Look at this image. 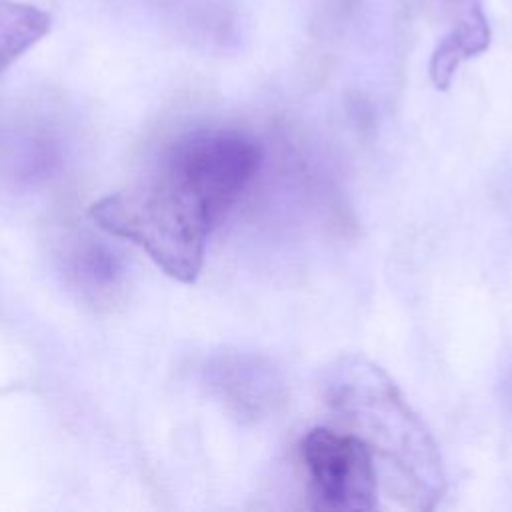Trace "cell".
<instances>
[{
	"instance_id": "cell-1",
	"label": "cell",
	"mask_w": 512,
	"mask_h": 512,
	"mask_svg": "<svg viewBox=\"0 0 512 512\" xmlns=\"http://www.w3.org/2000/svg\"><path fill=\"white\" fill-rule=\"evenodd\" d=\"M326 402L392 470V494L408 508L432 510L444 496L442 456L394 380L362 356L338 360L326 378Z\"/></svg>"
},
{
	"instance_id": "cell-2",
	"label": "cell",
	"mask_w": 512,
	"mask_h": 512,
	"mask_svg": "<svg viewBox=\"0 0 512 512\" xmlns=\"http://www.w3.org/2000/svg\"><path fill=\"white\" fill-rule=\"evenodd\" d=\"M90 218L106 234L142 248L166 276L184 284L200 276L208 236L222 222L196 188L164 166L144 184L96 200Z\"/></svg>"
},
{
	"instance_id": "cell-3",
	"label": "cell",
	"mask_w": 512,
	"mask_h": 512,
	"mask_svg": "<svg viewBox=\"0 0 512 512\" xmlns=\"http://www.w3.org/2000/svg\"><path fill=\"white\" fill-rule=\"evenodd\" d=\"M260 146L246 134L224 128L192 130L176 138L160 166L196 188L220 220L238 202L260 168Z\"/></svg>"
},
{
	"instance_id": "cell-4",
	"label": "cell",
	"mask_w": 512,
	"mask_h": 512,
	"mask_svg": "<svg viewBox=\"0 0 512 512\" xmlns=\"http://www.w3.org/2000/svg\"><path fill=\"white\" fill-rule=\"evenodd\" d=\"M312 508L364 512L378 506V470L370 448L352 432L314 428L300 442Z\"/></svg>"
},
{
	"instance_id": "cell-5",
	"label": "cell",
	"mask_w": 512,
	"mask_h": 512,
	"mask_svg": "<svg viewBox=\"0 0 512 512\" xmlns=\"http://www.w3.org/2000/svg\"><path fill=\"white\" fill-rule=\"evenodd\" d=\"M60 270L64 282L94 306H110L126 284V266L118 252L90 234H74L66 240Z\"/></svg>"
},
{
	"instance_id": "cell-6",
	"label": "cell",
	"mask_w": 512,
	"mask_h": 512,
	"mask_svg": "<svg viewBox=\"0 0 512 512\" xmlns=\"http://www.w3.org/2000/svg\"><path fill=\"white\" fill-rule=\"evenodd\" d=\"M206 376L222 402L248 418L264 414L280 398V380L272 368L246 354L214 358Z\"/></svg>"
},
{
	"instance_id": "cell-7",
	"label": "cell",
	"mask_w": 512,
	"mask_h": 512,
	"mask_svg": "<svg viewBox=\"0 0 512 512\" xmlns=\"http://www.w3.org/2000/svg\"><path fill=\"white\" fill-rule=\"evenodd\" d=\"M490 44V26L480 4L466 8L446 36L436 44L430 58V80L438 90H446L458 66L482 54Z\"/></svg>"
},
{
	"instance_id": "cell-8",
	"label": "cell",
	"mask_w": 512,
	"mask_h": 512,
	"mask_svg": "<svg viewBox=\"0 0 512 512\" xmlns=\"http://www.w3.org/2000/svg\"><path fill=\"white\" fill-rule=\"evenodd\" d=\"M50 26L46 10L20 0H0V76L38 44Z\"/></svg>"
}]
</instances>
